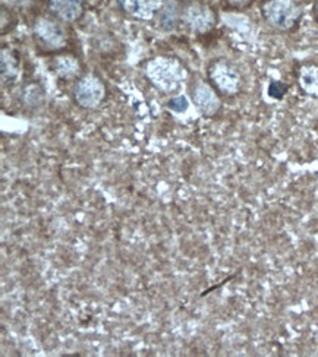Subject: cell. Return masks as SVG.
Wrapping results in <instances>:
<instances>
[{"instance_id":"obj_5","label":"cell","mask_w":318,"mask_h":357,"mask_svg":"<svg viewBox=\"0 0 318 357\" xmlns=\"http://www.w3.org/2000/svg\"><path fill=\"white\" fill-rule=\"evenodd\" d=\"M34 31L37 38L50 49H62L66 44L65 29L52 20L40 18L36 22Z\"/></svg>"},{"instance_id":"obj_3","label":"cell","mask_w":318,"mask_h":357,"mask_svg":"<svg viewBox=\"0 0 318 357\" xmlns=\"http://www.w3.org/2000/svg\"><path fill=\"white\" fill-rule=\"evenodd\" d=\"M75 101L84 109H96L104 100L106 88L101 81L94 75H87L75 85L73 89Z\"/></svg>"},{"instance_id":"obj_7","label":"cell","mask_w":318,"mask_h":357,"mask_svg":"<svg viewBox=\"0 0 318 357\" xmlns=\"http://www.w3.org/2000/svg\"><path fill=\"white\" fill-rule=\"evenodd\" d=\"M185 22L192 33L204 34L215 26V15L204 5H192L185 12Z\"/></svg>"},{"instance_id":"obj_10","label":"cell","mask_w":318,"mask_h":357,"mask_svg":"<svg viewBox=\"0 0 318 357\" xmlns=\"http://www.w3.org/2000/svg\"><path fill=\"white\" fill-rule=\"evenodd\" d=\"M298 82L302 91L307 96L318 97V66L305 65L302 66L298 75Z\"/></svg>"},{"instance_id":"obj_11","label":"cell","mask_w":318,"mask_h":357,"mask_svg":"<svg viewBox=\"0 0 318 357\" xmlns=\"http://www.w3.org/2000/svg\"><path fill=\"white\" fill-rule=\"evenodd\" d=\"M0 65H2V79L3 82H13L20 78V62L18 57L15 56L10 50H2V59H0Z\"/></svg>"},{"instance_id":"obj_16","label":"cell","mask_w":318,"mask_h":357,"mask_svg":"<svg viewBox=\"0 0 318 357\" xmlns=\"http://www.w3.org/2000/svg\"><path fill=\"white\" fill-rule=\"evenodd\" d=\"M287 93V85H284L283 82L279 81H273L268 86V96L273 98L282 100L284 97V94Z\"/></svg>"},{"instance_id":"obj_4","label":"cell","mask_w":318,"mask_h":357,"mask_svg":"<svg viewBox=\"0 0 318 357\" xmlns=\"http://www.w3.org/2000/svg\"><path fill=\"white\" fill-rule=\"evenodd\" d=\"M210 78L222 93L233 96L240 88L239 73L226 62H217L210 68Z\"/></svg>"},{"instance_id":"obj_1","label":"cell","mask_w":318,"mask_h":357,"mask_svg":"<svg viewBox=\"0 0 318 357\" xmlns=\"http://www.w3.org/2000/svg\"><path fill=\"white\" fill-rule=\"evenodd\" d=\"M145 75L163 93H173L187 78L185 69L173 59L156 57L145 66Z\"/></svg>"},{"instance_id":"obj_6","label":"cell","mask_w":318,"mask_h":357,"mask_svg":"<svg viewBox=\"0 0 318 357\" xmlns=\"http://www.w3.org/2000/svg\"><path fill=\"white\" fill-rule=\"evenodd\" d=\"M192 98L196 109H198L204 116H215L220 109V98L216 91L208 84L200 81L194 86Z\"/></svg>"},{"instance_id":"obj_17","label":"cell","mask_w":318,"mask_h":357,"mask_svg":"<svg viewBox=\"0 0 318 357\" xmlns=\"http://www.w3.org/2000/svg\"><path fill=\"white\" fill-rule=\"evenodd\" d=\"M229 2L231 3H233V5H245V3H248L250 2V0H229Z\"/></svg>"},{"instance_id":"obj_13","label":"cell","mask_w":318,"mask_h":357,"mask_svg":"<svg viewBox=\"0 0 318 357\" xmlns=\"http://www.w3.org/2000/svg\"><path fill=\"white\" fill-rule=\"evenodd\" d=\"M178 20H179V9H178L176 3L168 2L161 8L160 17H159V26L161 31L171 33L176 28Z\"/></svg>"},{"instance_id":"obj_9","label":"cell","mask_w":318,"mask_h":357,"mask_svg":"<svg viewBox=\"0 0 318 357\" xmlns=\"http://www.w3.org/2000/svg\"><path fill=\"white\" fill-rule=\"evenodd\" d=\"M50 8L64 21H75L82 12L81 0H50Z\"/></svg>"},{"instance_id":"obj_2","label":"cell","mask_w":318,"mask_h":357,"mask_svg":"<svg viewBox=\"0 0 318 357\" xmlns=\"http://www.w3.org/2000/svg\"><path fill=\"white\" fill-rule=\"evenodd\" d=\"M263 12L267 22L280 31L291 29L301 17V10L292 0H270Z\"/></svg>"},{"instance_id":"obj_8","label":"cell","mask_w":318,"mask_h":357,"mask_svg":"<svg viewBox=\"0 0 318 357\" xmlns=\"http://www.w3.org/2000/svg\"><path fill=\"white\" fill-rule=\"evenodd\" d=\"M163 6V0H124L125 10L138 20H151Z\"/></svg>"},{"instance_id":"obj_12","label":"cell","mask_w":318,"mask_h":357,"mask_svg":"<svg viewBox=\"0 0 318 357\" xmlns=\"http://www.w3.org/2000/svg\"><path fill=\"white\" fill-rule=\"evenodd\" d=\"M53 66H55V72L57 73V75L60 78H65V79L77 77L78 72H80V63L77 62V59L72 57V56L57 57L55 63H53Z\"/></svg>"},{"instance_id":"obj_14","label":"cell","mask_w":318,"mask_h":357,"mask_svg":"<svg viewBox=\"0 0 318 357\" xmlns=\"http://www.w3.org/2000/svg\"><path fill=\"white\" fill-rule=\"evenodd\" d=\"M224 22L232 28L239 29L242 33H248L250 24H251L245 17H240V15H226Z\"/></svg>"},{"instance_id":"obj_15","label":"cell","mask_w":318,"mask_h":357,"mask_svg":"<svg viewBox=\"0 0 318 357\" xmlns=\"http://www.w3.org/2000/svg\"><path fill=\"white\" fill-rule=\"evenodd\" d=\"M168 106L175 113H185L189 107V102L185 96H176L169 101Z\"/></svg>"}]
</instances>
